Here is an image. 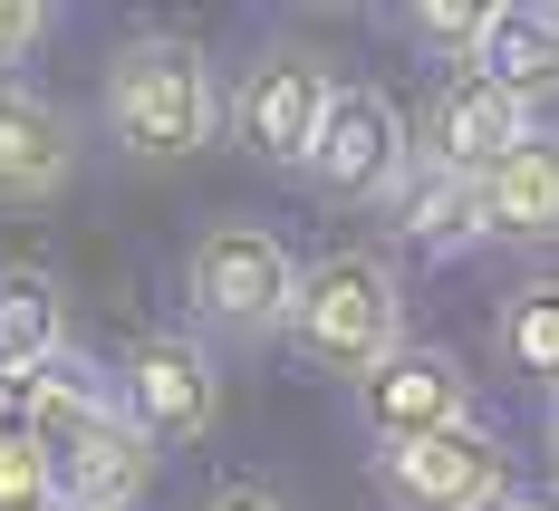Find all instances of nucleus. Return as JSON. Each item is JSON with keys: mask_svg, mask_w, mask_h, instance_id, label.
<instances>
[{"mask_svg": "<svg viewBox=\"0 0 559 511\" xmlns=\"http://www.w3.org/2000/svg\"><path fill=\"white\" fill-rule=\"evenodd\" d=\"M97 126L126 165H183L223 135V68L183 29H126L97 78Z\"/></svg>", "mask_w": 559, "mask_h": 511, "instance_id": "nucleus-1", "label": "nucleus"}, {"mask_svg": "<svg viewBox=\"0 0 559 511\" xmlns=\"http://www.w3.org/2000/svg\"><path fill=\"white\" fill-rule=\"evenodd\" d=\"M280 338L299 347V367L357 387L405 338V281H395V261L386 251H319V261H299V289H289Z\"/></svg>", "mask_w": 559, "mask_h": 511, "instance_id": "nucleus-2", "label": "nucleus"}, {"mask_svg": "<svg viewBox=\"0 0 559 511\" xmlns=\"http://www.w3.org/2000/svg\"><path fill=\"white\" fill-rule=\"evenodd\" d=\"M289 289H299V251L271 223L231 213V223H203L193 251H183V319H193V338H213V347L280 338Z\"/></svg>", "mask_w": 559, "mask_h": 511, "instance_id": "nucleus-3", "label": "nucleus"}, {"mask_svg": "<svg viewBox=\"0 0 559 511\" xmlns=\"http://www.w3.org/2000/svg\"><path fill=\"white\" fill-rule=\"evenodd\" d=\"M116 415L145 435V444H203L223 425V367H213V338L193 329H145L116 357Z\"/></svg>", "mask_w": 559, "mask_h": 511, "instance_id": "nucleus-4", "label": "nucleus"}, {"mask_svg": "<svg viewBox=\"0 0 559 511\" xmlns=\"http://www.w3.org/2000/svg\"><path fill=\"white\" fill-rule=\"evenodd\" d=\"M405 155H415V126H405V107H395L386 87L329 78V107H319L309 155H299L309 193H329V203H377L395 174H405Z\"/></svg>", "mask_w": 559, "mask_h": 511, "instance_id": "nucleus-5", "label": "nucleus"}, {"mask_svg": "<svg viewBox=\"0 0 559 511\" xmlns=\"http://www.w3.org/2000/svg\"><path fill=\"white\" fill-rule=\"evenodd\" d=\"M511 483V454L483 415H453L435 435L377 444V502L386 511H483Z\"/></svg>", "mask_w": 559, "mask_h": 511, "instance_id": "nucleus-6", "label": "nucleus"}, {"mask_svg": "<svg viewBox=\"0 0 559 511\" xmlns=\"http://www.w3.org/2000/svg\"><path fill=\"white\" fill-rule=\"evenodd\" d=\"M319 107H329V58H319V49H289V39H280V49H261V58H251V68L223 87V135L251 155V165L299 174Z\"/></svg>", "mask_w": 559, "mask_h": 511, "instance_id": "nucleus-7", "label": "nucleus"}, {"mask_svg": "<svg viewBox=\"0 0 559 511\" xmlns=\"http://www.w3.org/2000/svg\"><path fill=\"white\" fill-rule=\"evenodd\" d=\"M453 415H473V367L444 338H395L367 377H357V425L367 444H405V435H435Z\"/></svg>", "mask_w": 559, "mask_h": 511, "instance_id": "nucleus-8", "label": "nucleus"}, {"mask_svg": "<svg viewBox=\"0 0 559 511\" xmlns=\"http://www.w3.org/2000/svg\"><path fill=\"white\" fill-rule=\"evenodd\" d=\"M531 135V107L511 97V87H492L473 58H453L444 78H435V97L415 107V155L444 174H483L492 155H511Z\"/></svg>", "mask_w": 559, "mask_h": 511, "instance_id": "nucleus-9", "label": "nucleus"}, {"mask_svg": "<svg viewBox=\"0 0 559 511\" xmlns=\"http://www.w3.org/2000/svg\"><path fill=\"white\" fill-rule=\"evenodd\" d=\"M87 165L78 116L39 97L29 78H0V203H58Z\"/></svg>", "mask_w": 559, "mask_h": 511, "instance_id": "nucleus-10", "label": "nucleus"}, {"mask_svg": "<svg viewBox=\"0 0 559 511\" xmlns=\"http://www.w3.org/2000/svg\"><path fill=\"white\" fill-rule=\"evenodd\" d=\"M49 463H58V502H68V511H135L145 492H155L165 444H145V435L107 405V415H87Z\"/></svg>", "mask_w": 559, "mask_h": 511, "instance_id": "nucleus-11", "label": "nucleus"}, {"mask_svg": "<svg viewBox=\"0 0 559 511\" xmlns=\"http://www.w3.org/2000/svg\"><path fill=\"white\" fill-rule=\"evenodd\" d=\"M377 213H386L395 251H415V261H463V251H483L473 174H444V165H425V155H405V174L377 193Z\"/></svg>", "mask_w": 559, "mask_h": 511, "instance_id": "nucleus-12", "label": "nucleus"}, {"mask_svg": "<svg viewBox=\"0 0 559 511\" xmlns=\"http://www.w3.org/2000/svg\"><path fill=\"white\" fill-rule=\"evenodd\" d=\"M473 203H483V241H511V251H540L559 241V135H521L511 155L473 174Z\"/></svg>", "mask_w": 559, "mask_h": 511, "instance_id": "nucleus-13", "label": "nucleus"}, {"mask_svg": "<svg viewBox=\"0 0 559 511\" xmlns=\"http://www.w3.org/2000/svg\"><path fill=\"white\" fill-rule=\"evenodd\" d=\"M473 68H483L492 87H511L521 107H550V97H559V10H540V0H502L492 29L473 39Z\"/></svg>", "mask_w": 559, "mask_h": 511, "instance_id": "nucleus-14", "label": "nucleus"}, {"mask_svg": "<svg viewBox=\"0 0 559 511\" xmlns=\"http://www.w3.org/2000/svg\"><path fill=\"white\" fill-rule=\"evenodd\" d=\"M492 357H502L511 387H540V396H559V271H540V281H511L502 299H492Z\"/></svg>", "mask_w": 559, "mask_h": 511, "instance_id": "nucleus-15", "label": "nucleus"}, {"mask_svg": "<svg viewBox=\"0 0 559 511\" xmlns=\"http://www.w3.org/2000/svg\"><path fill=\"white\" fill-rule=\"evenodd\" d=\"M68 347V289L39 261H10L0 271V367H39Z\"/></svg>", "mask_w": 559, "mask_h": 511, "instance_id": "nucleus-16", "label": "nucleus"}, {"mask_svg": "<svg viewBox=\"0 0 559 511\" xmlns=\"http://www.w3.org/2000/svg\"><path fill=\"white\" fill-rule=\"evenodd\" d=\"M107 405H116V387L78 357V347H58V357H39V367H29V444H39V454H58V444H68L87 415H107Z\"/></svg>", "mask_w": 559, "mask_h": 511, "instance_id": "nucleus-17", "label": "nucleus"}, {"mask_svg": "<svg viewBox=\"0 0 559 511\" xmlns=\"http://www.w3.org/2000/svg\"><path fill=\"white\" fill-rule=\"evenodd\" d=\"M492 10H502V0H395L405 39L435 49V58H473V39L492 29Z\"/></svg>", "mask_w": 559, "mask_h": 511, "instance_id": "nucleus-18", "label": "nucleus"}, {"mask_svg": "<svg viewBox=\"0 0 559 511\" xmlns=\"http://www.w3.org/2000/svg\"><path fill=\"white\" fill-rule=\"evenodd\" d=\"M0 511H68L58 502V463L29 435H0Z\"/></svg>", "mask_w": 559, "mask_h": 511, "instance_id": "nucleus-19", "label": "nucleus"}, {"mask_svg": "<svg viewBox=\"0 0 559 511\" xmlns=\"http://www.w3.org/2000/svg\"><path fill=\"white\" fill-rule=\"evenodd\" d=\"M39 29H49L39 0H0V78H20V58L39 49Z\"/></svg>", "mask_w": 559, "mask_h": 511, "instance_id": "nucleus-20", "label": "nucleus"}, {"mask_svg": "<svg viewBox=\"0 0 559 511\" xmlns=\"http://www.w3.org/2000/svg\"><path fill=\"white\" fill-rule=\"evenodd\" d=\"M193 511H289V502H280L271 483H213V492H203Z\"/></svg>", "mask_w": 559, "mask_h": 511, "instance_id": "nucleus-21", "label": "nucleus"}, {"mask_svg": "<svg viewBox=\"0 0 559 511\" xmlns=\"http://www.w3.org/2000/svg\"><path fill=\"white\" fill-rule=\"evenodd\" d=\"M0 435H29V367H0Z\"/></svg>", "mask_w": 559, "mask_h": 511, "instance_id": "nucleus-22", "label": "nucleus"}, {"mask_svg": "<svg viewBox=\"0 0 559 511\" xmlns=\"http://www.w3.org/2000/svg\"><path fill=\"white\" fill-rule=\"evenodd\" d=\"M540 473H550V492H559V396H550V415H540Z\"/></svg>", "mask_w": 559, "mask_h": 511, "instance_id": "nucleus-23", "label": "nucleus"}, {"mask_svg": "<svg viewBox=\"0 0 559 511\" xmlns=\"http://www.w3.org/2000/svg\"><path fill=\"white\" fill-rule=\"evenodd\" d=\"M483 511H550V502H531V492H511V483H502V492H492Z\"/></svg>", "mask_w": 559, "mask_h": 511, "instance_id": "nucleus-24", "label": "nucleus"}, {"mask_svg": "<svg viewBox=\"0 0 559 511\" xmlns=\"http://www.w3.org/2000/svg\"><path fill=\"white\" fill-rule=\"evenodd\" d=\"M39 10H68V0H39Z\"/></svg>", "mask_w": 559, "mask_h": 511, "instance_id": "nucleus-25", "label": "nucleus"}, {"mask_svg": "<svg viewBox=\"0 0 559 511\" xmlns=\"http://www.w3.org/2000/svg\"><path fill=\"white\" fill-rule=\"evenodd\" d=\"M309 10H337V0H309Z\"/></svg>", "mask_w": 559, "mask_h": 511, "instance_id": "nucleus-26", "label": "nucleus"}, {"mask_svg": "<svg viewBox=\"0 0 559 511\" xmlns=\"http://www.w3.org/2000/svg\"><path fill=\"white\" fill-rule=\"evenodd\" d=\"M540 10H559V0H540Z\"/></svg>", "mask_w": 559, "mask_h": 511, "instance_id": "nucleus-27", "label": "nucleus"}]
</instances>
